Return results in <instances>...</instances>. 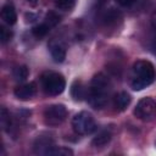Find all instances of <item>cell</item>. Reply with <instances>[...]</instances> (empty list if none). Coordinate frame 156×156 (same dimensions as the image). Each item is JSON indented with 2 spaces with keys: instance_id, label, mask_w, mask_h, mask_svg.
I'll return each instance as SVG.
<instances>
[{
  "instance_id": "5",
  "label": "cell",
  "mask_w": 156,
  "mask_h": 156,
  "mask_svg": "<svg viewBox=\"0 0 156 156\" xmlns=\"http://www.w3.org/2000/svg\"><path fill=\"white\" fill-rule=\"evenodd\" d=\"M44 122L46 126L57 127L60 126L67 117V108L62 104H54L46 106L44 110Z\"/></svg>"
},
{
  "instance_id": "4",
  "label": "cell",
  "mask_w": 156,
  "mask_h": 156,
  "mask_svg": "<svg viewBox=\"0 0 156 156\" xmlns=\"http://www.w3.org/2000/svg\"><path fill=\"white\" fill-rule=\"evenodd\" d=\"M72 128L77 134L88 135L95 132L96 122L93 115L88 111H80L72 118Z\"/></svg>"
},
{
  "instance_id": "17",
  "label": "cell",
  "mask_w": 156,
  "mask_h": 156,
  "mask_svg": "<svg viewBox=\"0 0 156 156\" xmlns=\"http://www.w3.org/2000/svg\"><path fill=\"white\" fill-rule=\"evenodd\" d=\"M28 74H29V71H28L27 66H23V65L17 66L12 72V76L17 82H24L28 78Z\"/></svg>"
},
{
  "instance_id": "6",
  "label": "cell",
  "mask_w": 156,
  "mask_h": 156,
  "mask_svg": "<svg viewBox=\"0 0 156 156\" xmlns=\"http://www.w3.org/2000/svg\"><path fill=\"white\" fill-rule=\"evenodd\" d=\"M156 115V101L152 98H143L134 107V116L144 122L151 121Z\"/></svg>"
},
{
  "instance_id": "18",
  "label": "cell",
  "mask_w": 156,
  "mask_h": 156,
  "mask_svg": "<svg viewBox=\"0 0 156 156\" xmlns=\"http://www.w3.org/2000/svg\"><path fill=\"white\" fill-rule=\"evenodd\" d=\"M48 155H54V156H72L73 155V151L68 147H65V146H52Z\"/></svg>"
},
{
  "instance_id": "19",
  "label": "cell",
  "mask_w": 156,
  "mask_h": 156,
  "mask_svg": "<svg viewBox=\"0 0 156 156\" xmlns=\"http://www.w3.org/2000/svg\"><path fill=\"white\" fill-rule=\"evenodd\" d=\"M60 20H61V17H60L56 12L50 11V12H48V13H46L45 20H44V23H46L50 28H52V27H55V26L60 22Z\"/></svg>"
},
{
  "instance_id": "22",
  "label": "cell",
  "mask_w": 156,
  "mask_h": 156,
  "mask_svg": "<svg viewBox=\"0 0 156 156\" xmlns=\"http://www.w3.org/2000/svg\"><path fill=\"white\" fill-rule=\"evenodd\" d=\"M138 0H116V2L122 7H130L133 6Z\"/></svg>"
},
{
  "instance_id": "13",
  "label": "cell",
  "mask_w": 156,
  "mask_h": 156,
  "mask_svg": "<svg viewBox=\"0 0 156 156\" xmlns=\"http://www.w3.org/2000/svg\"><path fill=\"white\" fill-rule=\"evenodd\" d=\"M71 95L76 101H80L84 98H87V90L85 87L83 85L82 80H74L71 85Z\"/></svg>"
},
{
  "instance_id": "24",
  "label": "cell",
  "mask_w": 156,
  "mask_h": 156,
  "mask_svg": "<svg viewBox=\"0 0 156 156\" xmlns=\"http://www.w3.org/2000/svg\"><path fill=\"white\" fill-rule=\"evenodd\" d=\"M27 2H28L30 6H33V7L38 5V0H27Z\"/></svg>"
},
{
  "instance_id": "8",
  "label": "cell",
  "mask_w": 156,
  "mask_h": 156,
  "mask_svg": "<svg viewBox=\"0 0 156 156\" xmlns=\"http://www.w3.org/2000/svg\"><path fill=\"white\" fill-rule=\"evenodd\" d=\"M55 146V143L52 140V138H50L49 135H39L35 141H34V151L37 154H43V155H48L49 150Z\"/></svg>"
},
{
  "instance_id": "14",
  "label": "cell",
  "mask_w": 156,
  "mask_h": 156,
  "mask_svg": "<svg viewBox=\"0 0 156 156\" xmlns=\"http://www.w3.org/2000/svg\"><path fill=\"white\" fill-rule=\"evenodd\" d=\"M111 136H112V134H111L110 130H107V129L101 130L96 134V136H94V139L91 141V145L95 146V147H102V146H105L110 143Z\"/></svg>"
},
{
  "instance_id": "9",
  "label": "cell",
  "mask_w": 156,
  "mask_h": 156,
  "mask_svg": "<svg viewBox=\"0 0 156 156\" xmlns=\"http://www.w3.org/2000/svg\"><path fill=\"white\" fill-rule=\"evenodd\" d=\"M49 49H50L51 57L54 58L55 62L61 63V62L65 61V58H66V49H65V46L62 44L56 43V41H51L49 44Z\"/></svg>"
},
{
  "instance_id": "1",
  "label": "cell",
  "mask_w": 156,
  "mask_h": 156,
  "mask_svg": "<svg viewBox=\"0 0 156 156\" xmlns=\"http://www.w3.org/2000/svg\"><path fill=\"white\" fill-rule=\"evenodd\" d=\"M110 96V80L104 73H96L87 91V100L93 108L100 110L106 106Z\"/></svg>"
},
{
  "instance_id": "7",
  "label": "cell",
  "mask_w": 156,
  "mask_h": 156,
  "mask_svg": "<svg viewBox=\"0 0 156 156\" xmlns=\"http://www.w3.org/2000/svg\"><path fill=\"white\" fill-rule=\"evenodd\" d=\"M13 94L18 99V100H29L32 99L35 94H37V85L35 83L30 82V83H24V84H20L18 87L15 88L13 90Z\"/></svg>"
},
{
  "instance_id": "11",
  "label": "cell",
  "mask_w": 156,
  "mask_h": 156,
  "mask_svg": "<svg viewBox=\"0 0 156 156\" xmlns=\"http://www.w3.org/2000/svg\"><path fill=\"white\" fill-rule=\"evenodd\" d=\"M130 95L127 93V91H119L118 94L115 95V99H113V104H115V107L117 111H124L129 104H130Z\"/></svg>"
},
{
  "instance_id": "20",
  "label": "cell",
  "mask_w": 156,
  "mask_h": 156,
  "mask_svg": "<svg viewBox=\"0 0 156 156\" xmlns=\"http://www.w3.org/2000/svg\"><path fill=\"white\" fill-rule=\"evenodd\" d=\"M76 0H54V4L57 9L62 11H69L73 9Z\"/></svg>"
},
{
  "instance_id": "23",
  "label": "cell",
  "mask_w": 156,
  "mask_h": 156,
  "mask_svg": "<svg viewBox=\"0 0 156 156\" xmlns=\"http://www.w3.org/2000/svg\"><path fill=\"white\" fill-rule=\"evenodd\" d=\"M151 24H152V27L156 29V11H154L152 15H151Z\"/></svg>"
},
{
  "instance_id": "10",
  "label": "cell",
  "mask_w": 156,
  "mask_h": 156,
  "mask_svg": "<svg viewBox=\"0 0 156 156\" xmlns=\"http://www.w3.org/2000/svg\"><path fill=\"white\" fill-rule=\"evenodd\" d=\"M1 18L9 26H12V24L16 23L17 13H16L15 7L11 4H6V5L2 6V9H1Z\"/></svg>"
},
{
  "instance_id": "3",
  "label": "cell",
  "mask_w": 156,
  "mask_h": 156,
  "mask_svg": "<svg viewBox=\"0 0 156 156\" xmlns=\"http://www.w3.org/2000/svg\"><path fill=\"white\" fill-rule=\"evenodd\" d=\"M40 84L45 94L56 96L60 95L65 88H66V80L65 77L54 71H45L40 76Z\"/></svg>"
},
{
  "instance_id": "12",
  "label": "cell",
  "mask_w": 156,
  "mask_h": 156,
  "mask_svg": "<svg viewBox=\"0 0 156 156\" xmlns=\"http://www.w3.org/2000/svg\"><path fill=\"white\" fill-rule=\"evenodd\" d=\"M122 20V15L119 11L115 10V9H110L107 10L104 16H102V23L106 26V27H111V26H115L117 24V22Z\"/></svg>"
},
{
  "instance_id": "21",
  "label": "cell",
  "mask_w": 156,
  "mask_h": 156,
  "mask_svg": "<svg viewBox=\"0 0 156 156\" xmlns=\"http://www.w3.org/2000/svg\"><path fill=\"white\" fill-rule=\"evenodd\" d=\"M11 38H12V32L10 29H7L6 27L1 26L0 27V40H1V43L5 44V43L10 41Z\"/></svg>"
},
{
  "instance_id": "2",
  "label": "cell",
  "mask_w": 156,
  "mask_h": 156,
  "mask_svg": "<svg viewBox=\"0 0 156 156\" xmlns=\"http://www.w3.org/2000/svg\"><path fill=\"white\" fill-rule=\"evenodd\" d=\"M133 73L134 78L132 80L133 90H143L144 88L149 87L156 77V71L154 65L147 60H138L133 65Z\"/></svg>"
},
{
  "instance_id": "16",
  "label": "cell",
  "mask_w": 156,
  "mask_h": 156,
  "mask_svg": "<svg viewBox=\"0 0 156 156\" xmlns=\"http://www.w3.org/2000/svg\"><path fill=\"white\" fill-rule=\"evenodd\" d=\"M49 30H50V27L46 23L43 22V23H39V24H37V26H34L32 28V34L37 39H41V38H44L48 34Z\"/></svg>"
},
{
  "instance_id": "15",
  "label": "cell",
  "mask_w": 156,
  "mask_h": 156,
  "mask_svg": "<svg viewBox=\"0 0 156 156\" xmlns=\"http://www.w3.org/2000/svg\"><path fill=\"white\" fill-rule=\"evenodd\" d=\"M0 123H1V127L4 130L10 132L11 126H12V121H11L10 112L5 107H1V110H0Z\"/></svg>"
}]
</instances>
